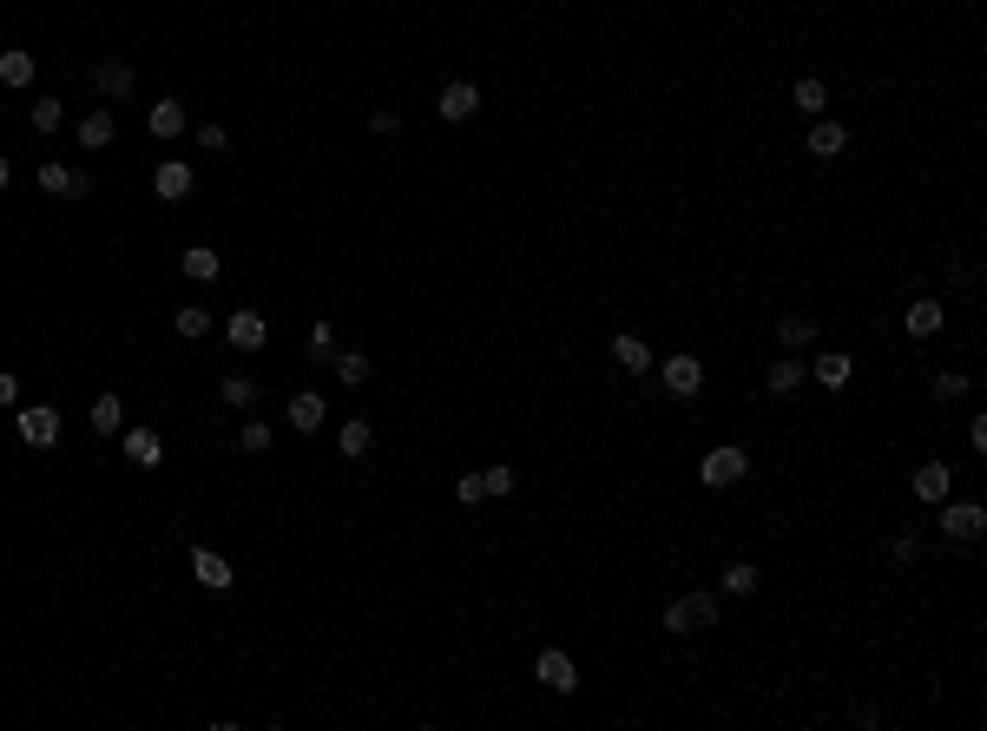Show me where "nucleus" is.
Wrapping results in <instances>:
<instances>
[{
  "label": "nucleus",
  "mask_w": 987,
  "mask_h": 731,
  "mask_svg": "<svg viewBox=\"0 0 987 731\" xmlns=\"http://www.w3.org/2000/svg\"><path fill=\"white\" fill-rule=\"evenodd\" d=\"M751 475V455H744V448L737 442H724V448H711L705 461H698V481H705V488H737V481Z\"/></svg>",
  "instance_id": "1"
},
{
  "label": "nucleus",
  "mask_w": 987,
  "mask_h": 731,
  "mask_svg": "<svg viewBox=\"0 0 987 731\" xmlns=\"http://www.w3.org/2000/svg\"><path fill=\"white\" fill-rule=\"evenodd\" d=\"M935 508H941V534H948L955 547H974V541H981V527H987V508H981V501H935Z\"/></svg>",
  "instance_id": "2"
},
{
  "label": "nucleus",
  "mask_w": 987,
  "mask_h": 731,
  "mask_svg": "<svg viewBox=\"0 0 987 731\" xmlns=\"http://www.w3.org/2000/svg\"><path fill=\"white\" fill-rule=\"evenodd\" d=\"M652 376L665 382V396H678V402H691L705 389V363H698V356H665V363H652Z\"/></svg>",
  "instance_id": "3"
},
{
  "label": "nucleus",
  "mask_w": 987,
  "mask_h": 731,
  "mask_svg": "<svg viewBox=\"0 0 987 731\" xmlns=\"http://www.w3.org/2000/svg\"><path fill=\"white\" fill-rule=\"evenodd\" d=\"M40 191H47V198H86V191H93V178L79 172V165H60V159H40Z\"/></svg>",
  "instance_id": "4"
},
{
  "label": "nucleus",
  "mask_w": 987,
  "mask_h": 731,
  "mask_svg": "<svg viewBox=\"0 0 987 731\" xmlns=\"http://www.w3.org/2000/svg\"><path fill=\"white\" fill-rule=\"evenodd\" d=\"M14 429H20V442H27V448H60V415H53L47 402L20 409V415H14Z\"/></svg>",
  "instance_id": "5"
},
{
  "label": "nucleus",
  "mask_w": 987,
  "mask_h": 731,
  "mask_svg": "<svg viewBox=\"0 0 987 731\" xmlns=\"http://www.w3.org/2000/svg\"><path fill=\"white\" fill-rule=\"evenodd\" d=\"M435 112L448 119V126H468L474 112H481V86H474V80H448V86H441V99H435Z\"/></svg>",
  "instance_id": "6"
},
{
  "label": "nucleus",
  "mask_w": 987,
  "mask_h": 731,
  "mask_svg": "<svg viewBox=\"0 0 987 731\" xmlns=\"http://www.w3.org/2000/svg\"><path fill=\"white\" fill-rule=\"evenodd\" d=\"M533 679L547 685V692H573V685H580V666H573L560 646H547L540 659H533Z\"/></svg>",
  "instance_id": "7"
},
{
  "label": "nucleus",
  "mask_w": 987,
  "mask_h": 731,
  "mask_svg": "<svg viewBox=\"0 0 987 731\" xmlns=\"http://www.w3.org/2000/svg\"><path fill=\"white\" fill-rule=\"evenodd\" d=\"M191 185H198V178H191V165H185V159H158L152 191L165 198V205H185V198H191Z\"/></svg>",
  "instance_id": "8"
},
{
  "label": "nucleus",
  "mask_w": 987,
  "mask_h": 731,
  "mask_svg": "<svg viewBox=\"0 0 987 731\" xmlns=\"http://www.w3.org/2000/svg\"><path fill=\"white\" fill-rule=\"evenodd\" d=\"M941 323H948V303L941 297H915L909 317H902V330H909L915 343H928V336H941Z\"/></svg>",
  "instance_id": "9"
},
{
  "label": "nucleus",
  "mask_w": 987,
  "mask_h": 731,
  "mask_svg": "<svg viewBox=\"0 0 987 731\" xmlns=\"http://www.w3.org/2000/svg\"><path fill=\"white\" fill-rule=\"evenodd\" d=\"M803 382H810V363H797V350H784L777 363L764 369V389H770V396H797Z\"/></svg>",
  "instance_id": "10"
},
{
  "label": "nucleus",
  "mask_w": 987,
  "mask_h": 731,
  "mask_svg": "<svg viewBox=\"0 0 987 731\" xmlns=\"http://www.w3.org/2000/svg\"><path fill=\"white\" fill-rule=\"evenodd\" d=\"M909 488H915V501H928V508H935V501H948L955 475H948V461H922V468L909 475Z\"/></svg>",
  "instance_id": "11"
},
{
  "label": "nucleus",
  "mask_w": 987,
  "mask_h": 731,
  "mask_svg": "<svg viewBox=\"0 0 987 731\" xmlns=\"http://www.w3.org/2000/svg\"><path fill=\"white\" fill-rule=\"evenodd\" d=\"M224 336H231V350L251 356V350H264V343H270V323L257 317V310H237V317L224 323Z\"/></svg>",
  "instance_id": "12"
},
{
  "label": "nucleus",
  "mask_w": 987,
  "mask_h": 731,
  "mask_svg": "<svg viewBox=\"0 0 987 731\" xmlns=\"http://www.w3.org/2000/svg\"><path fill=\"white\" fill-rule=\"evenodd\" d=\"M191 573H198L211 593H231L237 587V573H231V560L224 554H211V547H191Z\"/></svg>",
  "instance_id": "13"
},
{
  "label": "nucleus",
  "mask_w": 987,
  "mask_h": 731,
  "mask_svg": "<svg viewBox=\"0 0 987 731\" xmlns=\"http://www.w3.org/2000/svg\"><path fill=\"white\" fill-rule=\"evenodd\" d=\"M329 422V402L316 396V389H297V396H290V429L297 435H316Z\"/></svg>",
  "instance_id": "14"
},
{
  "label": "nucleus",
  "mask_w": 987,
  "mask_h": 731,
  "mask_svg": "<svg viewBox=\"0 0 987 731\" xmlns=\"http://www.w3.org/2000/svg\"><path fill=\"white\" fill-rule=\"evenodd\" d=\"M810 382H823V389H849L856 382V363H849V350H823L810 363Z\"/></svg>",
  "instance_id": "15"
},
{
  "label": "nucleus",
  "mask_w": 987,
  "mask_h": 731,
  "mask_svg": "<svg viewBox=\"0 0 987 731\" xmlns=\"http://www.w3.org/2000/svg\"><path fill=\"white\" fill-rule=\"evenodd\" d=\"M112 139H119V119H112V106H93L86 119H79V145H86V152H106Z\"/></svg>",
  "instance_id": "16"
},
{
  "label": "nucleus",
  "mask_w": 987,
  "mask_h": 731,
  "mask_svg": "<svg viewBox=\"0 0 987 731\" xmlns=\"http://www.w3.org/2000/svg\"><path fill=\"white\" fill-rule=\"evenodd\" d=\"M145 126H152V139H185L191 119H185V106H178V99H158V106L145 112Z\"/></svg>",
  "instance_id": "17"
},
{
  "label": "nucleus",
  "mask_w": 987,
  "mask_h": 731,
  "mask_svg": "<svg viewBox=\"0 0 987 731\" xmlns=\"http://www.w3.org/2000/svg\"><path fill=\"white\" fill-rule=\"evenodd\" d=\"M612 363L632 369V376H652V350H645V336L619 330V336H612Z\"/></svg>",
  "instance_id": "18"
},
{
  "label": "nucleus",
  "mask_w": 987,
  "mask_h": 731,
  "mask_svg": "<svg viewBox=\"0 0 987 731\" xmlns=\"http://www.w3.org/2000/svg\"><path fill=\"white\" fill-rule=\"evenodd\" d=\"M810 152H816V159H843V152H849V126H843V119H816V126H810Z\"/></svg>",
  "instance_id": "19"
},
{
  "label": "nucleus",
  "mask_w": 987,
  "mask_h": 731,
  "mask_svg": "<svg viewBox=\"0 0 987 731\" xmlns=\"http://www.w3.org/2000/svg\"><path fill=\"white\" fill-rule=\"evenodd\" d=\"M126 461H132V468H158V461H165L158 429H126Z\"/></svg>",
  "instance_id": "20"
},
{
  "label": "nucleus",
  "mask_w": 987,
  "mask_h": 731,
  "mask_svg": "<svg viewBox=\"0 0 987 731\" xmlns=\"http://www.w3.org/2000/svg\"><path fill=\"white\" fill-rule=\"evenodd\" d=\"M86 422H93V435H119V429H126V402H119V396L106 389V396H93Z\"/></svg>",
  "instance_id": "21"
},
{
  "label": "nucleus",
  "mask_w": 987,
  "mask_h": 731,
  "mask_svg": "<svg viewBox=\"0 0 987 731\" xmlns=\"http://www.w3.org/2000/svg\"><path fill=\"white\" fill-rule=\"evenodd\" d=\"M178 271H185L191 284H218V271H224V264H218V251H211V244H191V251L178 257Z\"/></svg>",
  "instance_id": "22"
},
{
  "label": "nucleus",
  "mask_w": 987,
  "mask_h": 731,
  "mask_svg": "<svg viewBox=\"0 0 987 731\" xmlns=\"http://www.w3.org/2000/svg\"><path fill=\"white\" fill-rule=\"evenodd\" d=\"M718 587H724V593H731V600H751V593H757V587H764V573H757V567H751V560H731V567H724V573H718Z\"/></svg>",
  "instance_id": "23"
},
{
  "label": "nucleus",
  "mask_w": 987,
  "mask_h": 731,
  "mask_svg": "<svg viewBox=\"0 0 987 731\" xmlns=\"http://www.w3.org/2000/svg\"><path fill=\"white\" fill-rule=\"evenodd\" d=\"M0 86L27 93V86H33V53H20V47H7V53H0Z\"/></svg>",
  "instance_id": "24"
},
{
  "label": "nucleus",
  "mask_w": 987,
  "mask_h": 731,
  "mask_svg": "<svg viewBox=\"0 0 987 731\" xmlns=\"http://www.w3.org/2000/svg\"><path fill=\"white\" fill-rule=\"evenodd\" d=\"M218 402H224V409H251V402H257V376H244V369H231V376L218 382Z\"/></svg>",
  "instance_id": "25"
},
{
  "label": "nucleus",
  "mask_w": 987,
  "mask_h": 731,
  "mask_svg": "<svg viewBox=\"0 0 987 731\" xmlns=\"http://www.w3.org/2000/svg\"><path fill=\"white\" fill-rule=\"evenodd\" d=\"M790 99H797V112H810V119L830 112V86H823V80H797V86H790Z\"/></svg>",
  "instance_id": "26"
},
{
  "label": "nucleus",
  "mask_w": 987,
  "mask_h": 731,
  "mask_svg": "<svg viewBox=\"0 0 987 731\" xmlns=\"http://www.w3.org/2000/svg\"><path fill=\"white\" fill-rule=\"evenodd\" d=\"M777 343H784V350H810L816 343V317H777Z\"/></svg>",
  "instance_id": "27"
},
{
  "label": "nucleus",
  "mask_w": 987,
  "mask_h": 731,
  "mask_svg": "<svg viewBox=\"0 0 987 731\" xmlns=\"http://www.w3.org/2000/svg\"><path fill=\"white\" fill-rule=\"evenodd\" d=\"M685 620L691 633H711L718 626V593H685Z\"/></svg>",
  "instance_id": "28"
},
{
  "label": "nucleus",
  "mask_w": 987,
  "mask_h": 731,
  "mask_svg": "<svg viewBox=\"0 0 987 731\" xmlns=\"http://www.w3.org/2000/svg\"><path fill=\"white\" fill-rule=\"evenodd\" d=\"M99 93H106V99H132V66L126 60H106V66H99Z\"/></svg>",
  "instance_id": "29"
},
{
  "label": "nucleus",
  "mask_w": 987,
  "mask_h": 731,
  "mask_svg": "<svg viewBox=\"0 0 987 731\" xmlns=\"http://www.w3.org/2000/svg\"><path fill=\"white\" fill-rule=\"evenodd\" d=\"M329 363H336V382H349V389H362V382H369V356H362V350H336Z\"/></svg>",
  "instance_id": "30"
},
{
  "label": "nucleus",
  "mask_w": 987,
  "mask_h": 731,
  "mask_svg": "<svg viewBox=\"0 0 987 731\" xmlns=\"http://www.w3.org/2000/svg\"><path fill=\"white\" fill-rule=\"evenodd\" d=\"M369 442H376V429H369V422H343V429H336V448H343V455H369Z\"/></svg>",
  "instance_id": "31"
},
{
  "label": "nucleus",
  "mask_w": 987,
  "mask_h": 731,
  "mask_svg": "<svg viewBox=\"0 0 987 731\" xmlns=\"http://www.w3.org/2000/svg\"><path fill=\"white\" fill-rule=\"evenodd\" d=\"M303 350H310V363H329V356H336V330H329V317H316V323H310Z\"/></svg>",
  "instance_id": "32"
},
{
  "label": "nucleus",
  "mask_w": 987,
  "mask_h": 731,
  "mask_svg": "<svg viewBox=\"0 0 987 731\" xmlns=\"http://www.w3.org/2000/svg\"><path fill=\"white\" fill-rule=\"evenodd\" d=\"M60 119H66L60 99H33V106H27V126L33 132H60Z\"/></svg>",
  "instance_id": "33"
},
{
  "label": "nucleus",
  "mask_w": 987,
  "mask_h": 731,
  "mask_svg": "<svg viewBox=\"0 0 987 731\" xmlns=\"http://www.w3.org/2000/svg\"><path fill=\"white\" fill-rule=\"evenodd\" d=\"M270 442H277L270 422H244V429H237V448H244V455H270Z\"/></svg>",
  "instance_id": "34"
},
{
  "label": "nucleus",
  "mask_w": 987,
  "mask_h": 731,
  "mask_svg": "<svg viewBox=\"0 0 987 731\" xmlns=\"http://www.w3.org/2000/svg\"><path fill=\"white\" fill-rule=\"evenodd\" d=\"M968 396V376H961V369H941L935 376V402H961Z\"/></svg>",
  "instance_id": "35"
},
{
  "label": "nucleus",
  "mask_w": 987,
  "mask_h": 731,
  "mask_svg": "<svg viewBox=\"0 0 987 731\" xmlns=\"http://www.w3.org/2000/svg\"><path fill=\"white\" fill-rule=\"evenodd\" d=\"M204 330H211V310L185 303V310H178V336H204Z\"/></svg>",
  "instance_id": "36"
},
{
  "label": "nucleus",
  "mask_w": 987,
  "mask_h": 731,
  "mask_svg": "<svg viewBox=\"0 0 987 731\" xmlns=\"http://www.w3.org/2000/svg\"><path fill=\"white\" fill-rule=\"evenodd\" d=\"M889 560H895V567H915V560H922V541H915V534H895V541H889Z\"/></svg>",
  "instance_id": "37"
},
{
  "label": "nucleus",
  "mask_w": 987,
  "mask_h": 731,
  "mask_svg": "<svg viewBox=\"0 0 987 731\" xmlns=\"http://www.w3.org/2000/svg\"><path fill=\"white\" fill-rule=\"evenodd\" d=\"M514 481H520L514 468H481V488L487 494H514Z\"/></svg>",
  "instance_id": "38"
},
{
  "label": "nucleus",
  "mask_w": 987,
  "mask_h": 731,
  "mask_svg": "<svg viewBox=\"0 0 987 731\" xmlns=\"http://www.w3.org/2000/svg\"><path fill=\"white\" fill-rule=\"evenodd\" d=\"M198 145H204V152H231V132L204 119V126H198Z\"/></svg>",
  "instance_id": "39"
},
{
  "label": "nucleus",
  "mask_w": 987,
  "mask_h": 731,
  "mask_svg": "<svg viewBox=\"0 0 987 731\" xmlns=\"http://www.w3.org/2000/svg\"><path fill=\"white\" fill-rule=\"evenodd\" d=\"M455 501H468V508H474V501H487V488H481V475H461V481H455Z\"/></svg>",
  "instance_id": "40"
},
{
  "label": "nucleus",
  "mask_w": 987,
  "mask_h": 731,
  "mask_svg": "<svg viewBox=\"0 0 987 731\" xmlns=\"http://www.w3.org/2000/svg\"><path fill=\"white\" fill-rule=\"evenodd\" d=\"M14 402H20V376L14 369H0V409H14Z\"/></svg>",
  "instance_id": "41"
},
{
  "label": "nucleus",
  "mask_w": 987,
  "mask_h": 731,
  "mask_svg": "<svg viewBox=\"0 0 987 731\" xmlns=\"http://www.w3.org/2000/svg\"><path fill=\"white\" fill-rule=\"evenodd\" d=\"M369 132H382V139H395V132H402V119H395V112H376V119H369Z\"/></svg>",
  "instance_id": "42"
},
{
  "label": "nucleus",
  "mask_w": 987,
  "mask_h": 731,
  "mask_svg": "<svg viewBox=\"0 0 987 731\" xmlns=\"http://www.w3.org/2000/svg\"><path fill=\"white\" fill-rule=\"evenodd\" d=\"M7 178H14V165H7V159H0V191H7Z\"/></svg>",
  "instance_id": "43"
}]
</instances>
